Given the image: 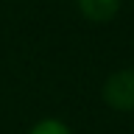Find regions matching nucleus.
Listing matches in <instances>:
<instances>
[{"label":"nucleus","mask_w":134,"mask_h":134,"mask_svg":"<svg viewBox=\"0 0 134 134\" xmlns=\"http://www.w3.org/2000/svg\"><path fill=\"white\" fill-rule=\"evenodd\" d=\"M103 95H106L109 106L120 109V112L134 109V70H120V73H115L106 81Z\"/></svg>","instance_id":"f257e3e1"},{"label":"nucleus","mask_w":134,"mask_h":134,"mask_svg":"<svg viewBox=\"0 0 134 134\" xmlns=\"http://www.w3.org/2000/svg\"><path fill=\"white\" fill-rule=\"evenodd\" d=\"M31 134H70V129L64 123H59V120H42V123L34 126Z\"/></svg>","instance_id":"7ed1b4c3"},{"label":"nucleus","mask_w":134,"mask_h":134,"mask_svg":"<svg viewBox=\"0 0 134 134\" xmlns=\"http://www.w3.org/2000/svg\"><path fill=\"white\" fill-rule=\"evenodd\" d=\"M84 17H90L95 23H106L109 17L117 11V0H78Z\"/></svg>","instance_id":"f03ea898"}]
</instances>
